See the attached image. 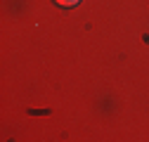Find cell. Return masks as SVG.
Segmentation results:
<instances>
[{
  "label": "cell",
  "instance_id": "6da1fadb",
  "mask_svg": "<svg viewBox=\"0 0 149 142\" xmlns=\"http://www.w3.org/2000/svg\"><path fill=\"white\" fill-rule=\"evenodd\" d=\"M78 3H81V0H57V5H62V7H73Z\"/></svg>",
  "mask_w": 149,
  "mask_h": 142
}]
</instances>
